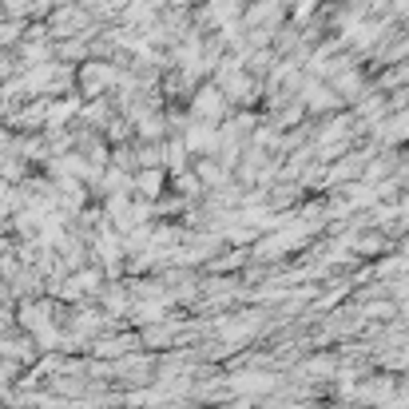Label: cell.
Listing matches in <instances>:
<instances>
[{
  "label": "cell",
  "mask_w": 409,
  "mask_h": 409,
  "mask_svg": "<svg viewBox=\"0 0 409 409\" xmlns=\"http://www.w3.org/2000/svg\"><path fill=\"white\" fill-rule=\"evenodd\" d=\"M48 318H52V306H48V302H28V306L20 310V326H28L32 334L48 330Z\"/></svg>",
  "instance_id": "obj_1"
}]
</instances>
